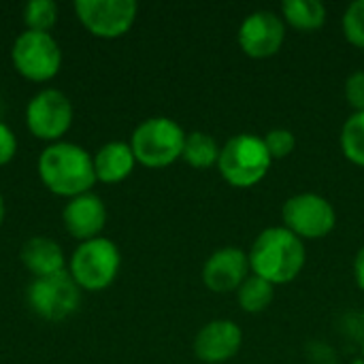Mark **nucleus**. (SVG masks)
Instances as JSON below:
<instances>
[{
  "label": "nucleus",
  "instance_id": "f257e3e1",
  "mask_svg": "<svg viewBox=\"0 0 364 364\" xmlns=\"http://www.w3.org/2000/svg\"><path fill=\"white\" fill-rule=\"evenodd\" d=\"M247 258L252 275H258L273 286H282L299 277L305 267L307 252L303 239L286 226H271L256 237Z\"/></svg>",
  "mask_w": 364,
  "mask_h": 364
},
{
  "label": "nucleus",
  "instance_id": "f03ea898",
  "mask_svg": "<svg viewBox=\"0 0 364 364\" xmlns=\"http://www.w3.org/2000/svg\"><path fill=\"white\" fill-rule=\"evenodd\" d=\"M38 175L49 192L58 196H79L96 183L92 156L75 143H49L38 156Z\"/></svg>",
  "mask_w": 364,
  "mask_h": 364
},
{
  "label": "nucleus",
  "instance_id": "7ed1b4c3",
  "mask_svg": "<svg viewBox=\"0 0 364 364\" xmlns=\"http://www.w3.org/2000/svg\"><path fill=\"white\" fill-rule=\"evenodd\" d=\"M273 160L264 145V139L252 132L235 134L222 149L218 168L220 175L235 188H252L262 181Z\"/></svg>",
  "mask_w": 364,
  "mask_h": 364
},
{
  "label": "nucleus",
  "instance_id": "20e7f679",
  "mask_svg": "<svg viewBox=\"0 0 364 364\" xmlns=\"http://www.w3.org/2000/svg\"><path fill=\"white\" fill-rule=\"evenodd\" d=\"M183 145L186 132L171 117H149L141 122L130 136V147L136 162L149 168L173 164L177 158H181Z\"/></svg>",
  "mask_w": 364,
  "mask_h": 364
},
{
  "label": "nucleus",
  "instance_id": "39448f33",
  "mask_svg": "<svg viewBox=\"0 0 364 364\" xmlns=\"http://www.w3.org/2000/svg\"><path fill=\"white\" fill-rule=\"evenodd\" d=\"M122 256L111 239H90L79 243L70 256V277L83 290L98 292L113 284L119 273Z\"/></svg>",
  "mask_w": 364,
  "mask_h": 364
},
{
  "label": "nucleus",
  "instance_id": "423d86ee",
  "mask_svg": "<svg viewBox=\"0 0 364 364\" xmlns=\"http://www.w3.org/2000/svg\"><path fill=\"white\" fill-rule=\"evenodd\" d=\"M17 73L30 81H49L62 66V49L49 32L23 30L11 49Z\"/></svg>",
  "mask_w": 364,
  "mask_h": 364
},
{
  "label": "nucleus",
  "instance_id": "0eeeda50",
  "mask_svg": "<svg viewBox=\"0 0 364 364\" xmlns=\"http://www.w3.org/2000/svg\"><path fill=\"white\" fill-rule=\"evenodd\" d=\"M284 226L299 239H322L333 232L337 213L331 200L314 192L290 196L282 207Z\"/></svg>",
  "mask_w": 364,
  "mask_h": 364
},
{
  "label": "nucleus",
  "instance_id": "6e6552de",
  "mask_svg": "<svg viewBox=\"0 0 364 364\" xmlns=\"http://www.w3.org/2000/svg\"><path fill=\"white\" fill-rule=\"evenodd\" d=\"M81 301V288L70 273H58L51 277H36L28 286L30 309L49 322H62L73 316Z\"/></svg>",
  "mask_w": 364,
  "mask_h": 364
},
{
  "label": "nucleus",
  "instance_id": "1a4fd4ad",
  "mask_svg": "<svg viewBox=\"0 0 364 364\" xmlns=\"http://www.w3.org/2000/svg\"><path fill=\"white\" fill-rule=\"evenodd\" d=\"M26 124L34 136L55 143L73 124V105L68 96L53 87L41 90L26 107Z\"/></svg>",
  "mask_w": 364,
  "mask_h": 364
},
{
  "label": "nucleus",
  "instance_id": "9d476101",
  "mask_svg": "<svg viewBox=\"0 0 364 364\" xmlns=\"http://www.w3.org/2000/svg\"><path fill=\"white\" fill-rule=\"evenodd\" d=\"M134 0H77L75 13L79 21L100 38H117L126 34L136 19Z\"/></svg>",
  "mask_w": 364,
  "mask_h": 364
},
{
  "label": "nucleus",
  "instance_id": "9b49d317",
  "mask_svg": "<svg viewBox=\"0 0 364 364\" xmlns=\"http://www.w3.org/2000/svg\"><path fill=\"white\" fill-rule=\"evenodd\" d=\"M239 47L245 55L264 60L275 55L286 38L284 17L275 11H254L239 26Z\"/></svg>",
  "mask_w": 364,
  "mask_h": 364
},
{
  "label": "nucleus",
  "instance_id": "f8f14e48",
  "mask_svg": "<svg viewBox=\"0 0 364 364\" xmlns=\"http://www.w3.org/2000/svg\"><path fill=\"white\" fill-rule=\"evenodd\" d=\"M243 346V331L230 320H213L205 324L194 337V354L207 364L232 360Z\"/></svg>",
  "mask_w": 364,
  "mask_h": 364
},
{
  "label": "nucleus",
  "instance_id": "ddd939ff",
  "mask_svg": "<svg viewBox=\"0 0 364 364\" xmlns=\"http://www.w3.org/2000/svg\"><path fill=\"white\" fill-rule=\"evenodd\" d=\"M250 258L239 247H222L213 252L203 267V282L211 292L226 294L237 292L239 286L247 279Z\"/></svg>",
  "mask_w": 364,
  "mask_h": 364
},
{
  "label": "nucleus",
  "instance_id": "4468645a",
  "mask_svg": "<svg viewBox=\"0 0 364 364\" xmlns=\"http://www.w3.org/2000/svg\"><path fill=\"white\" fill-rule=\"evenodd\" d=\"M62 222L68 235L75 239L90 241L100 235V230L107 224V207L100 196L85 192L75 198H70L62 211Z\"/></svg>",
  "mask_w": 364,
  "mask_h": 364
},
{
  "label": "nucleus",
  "instance_id": "2eb2a0df",
  "mask_svg": "<svg viewBox=\"0 0 364 364\" xmlns=\"http://www.w3.org/2000/svg\"><path fill=\"white\" fill-rule=\"evenodd\" d=\"M92 160H94L96 181H102V183L124 181L126 177H130V173L134 171V164H136L130 143H124V141L105 143L92 156Z\"/></svg>",
  "mask_w": 364,
  "mask_h": 364
},
{
  "label": "nucleus",
  "instance_id": "dca6fc26",
  "mask_svg": "<svg viewBox=\"0 0 364 364\" xmlns=\"http://www.w3.org/2000/svg\"><path fill=\"white\" fill-rule=\"evenodd\" d=\"M21 262L36 277H51L64 273V252L47 237H30L21 245Z\"/></svg>",
  "mask_w": 364,
  "mask_h": 364
},
{
  "label": "nucleus",
  "instance_id": "f3484780",
  "mask_svg": "<svg viewBox=\"0 0 364 364\" xmlns=\"http://www.w3.org/2000/svg\"><path fill=\"white\" fill-rule=\"evenodd\" d=\"M284 19L299 30H318L326 21V6L320 0H286L282 4Z\"/></svg>",
  "mask_w": 364,
  "mask_h": 364
},
{
  "label": "nucleus",
  "instance_id": "a211bd4d",
  "mask_svg": "<svg viewBox=\"0 0 364 364\" xmlns=\"http://www.w3.org/2000/svg\"><path fill=\"white\" fill-rule=\"evenodd\" d=\"M275 299V286L258 275H247V279L237 290L239 307L245 314H262Z\"/></svg>",
  "mask_w": 364,
  "mask_h": 364
},
{
  "label": "nucleus",
  "instance_id": "6ab92c4d",
  "mask_svg": "<svg viewBox=\"0 0 364 364\" xmlns=\"http://www.w3.org/2000/svg\"><path fill=\"white\" fill-rule=\"evenodd\" d=\"M181 158L194 166V168H209L213 164H218L220 160V147L215 143V139L207 132L194 130L190 134H186V145H183V154Z\"/></svg>",
  "mask_w": 364,
  "mask_h": 364
},
{
  "label": "nucleus",
  "instance_id": "aec40b11",
  "mask_svg": "<svg viewBox=\"0 0 364 364\" xmlns=\"http://www.w3.org/2000/svg\"><path fill=\"white\" fill-rule=\"evenodd\" d=\"M341 151L356 166H364V111L352 113L341 128Z\"/></svg>",
  "mask_w": 364,
  "mask_h": 364
},
{
  "label": "nucleus",
  "instance_id": "412c9836",
  "mask_svg": "<svg viewBox=\"0 0 364 364\" xmlns=\"http://www.w3.org/2000/svg\"><path fill=\"white\" fill-rule=\"evenodd\" d=\"M55 21H58V4L53 0H30L23 6L26 30L49 32V28Z\"/></svg>",
  "mask_w": 364,
  "mask_h": 364
},
{
  "label": "nucleus",
  "instance_id": "4be33fe9",
  "mask_svg": "<svg viewBox=\"0 0 364 364\" xmlns=\"http://www.w3.org/2000/svg\"><path fill=\"white\" fill-rule=\"evenodd\" d=\"M341 26H343L346 38L352 45L364 49V0H356L348 6V11L343 13Z\"/></svg>",
  "mask_w": 364,
  "mask_h": 364
},
{
  "label": "nucleus",
  "instance_id": "5701e85b",
  "mask_svg": "<svg viewBox=\"0 0 364 364\" xmlns=\"http://www.w3.org/2000/svg\"><path fill=\"white\" fill-rule=\"evenodd\" d=\"M262 139H264V145H267V149H269L271 160H284V158H288V156L294 151V147H296V136H294V132L288 130V128H273V130H269Z\"/></svg>",
  "mask_w": 364,
  "mask_h": 364
},
{
  "label": "nucleus",
  "instance_id": "b1692460",
  "mask_svg": "<svg viewBox=\"0 0 364 364\" xmlns=\"http://www.w3.org/2000/svg\"><path fill=\"white\" fill-rule=\"evenodd\" d=\"M346 100L354 113L364 111V70H354L346 79Z\"/></svg>",
  "mask_w": 364,
  "mask_h": 364
},
{
  "label": "nucleus",
  "instance_id": "393cba45",
  "mask_svg": "<svg viewBox=\"0 0 364 364\" xmlns=\"http://www.w3.org/2000/svg\"><path fill=\"white\" fill-rule=\"evenodd\" d=\"M15 151H17V139L13 130L4 122H0V166L9 164L15 158Z\"/></svg>",
  "mask_w": 364,
  "mask_h": 364
},
{
  "label": "nucleus",
  "instance_id": "a878e982",
  "mask_svg": "<svg viewBox=\"0 0 364 364\" xmlns=\"http://www.w3.org/2000/svg\"><path fill=\"white\" fill-rule=\"evenodd\" d=\"M354 277H356L358 288L364 290V245L358 250L356 260H354Z\"/></svg>",
  "mask_w": 364,
  "mask_h": 364
},
{
  "label": "nucleus",
  "instance_id": "bb28decb",
  "mask_svg": "<svg viewBox=\"0 0 364 364\" xmlns=\"http://www.w3.org/2000/svg\"><path fill=\"white\" fill-rule=\"evenodd\" d=\"M2 220H4V200L0 196V224H2Z\"/></svg>",
  "mask_w": 364,
  "mask_h": 364
},
{
  "label": "nucleus",
  "instance_id": "cd10ccee",
  "mask_svg": "<svg viewBox=\"0 0 364 364\" xmlns=\"http://www.w3.org/2000/svg\"><path fill=\"white\" fill-rule=\"evenodd\" d=\"M0 113H2V102H0Z\"/></svg>",
  "mask_w": 364,
  "mask_h": 364
},
{
  "label": "nucleus",
  "instance_id": "c85d7f7f",
  "mask_svg": "<svg viewBox=\"0 0 364 364\" xmlns=\"http://www.w3.org/2000/svg\"><path fill=\"white\" fill-rule=\"evenodd\" d=\"M363 354H364V343H363Z\"/></svg>",
  "mask_w": 364,
  "mask_h": 364
}]
</instances>
